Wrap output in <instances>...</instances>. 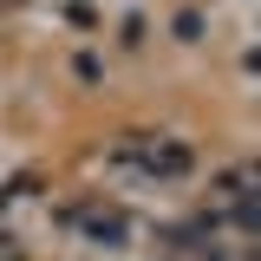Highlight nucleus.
<instances>
[{
    "mask_svg": "<svg viewBox=\"0 0 261 261\" xmlns=\"http://www.w3.org/2000/svg\"><path fill=\"white\" fill-rule=\"evenodd\" d=\"M137 150H144V163H150L157 176H183V170H190V144H176V137H144Z\"/></svg>",
    "mask_w": 261,
    "mask_h": 261,
    "instance_id": "1",
    "label": "nucleus"
},
{
    "mask_svg": "<svg viewBox=\"0 0 261 261\" xmlns=\"http://www.w3.org/2000/svg\"><path fill=\"white\" fill-rule=\"evenodd\" d=\"M176 39H202V13H176Z\"/></svg>",
    "mask_w": 261,
    "mask_h": 261,
    "instance_id": "2",
    "label": "nucleus"
}]
</instances>
